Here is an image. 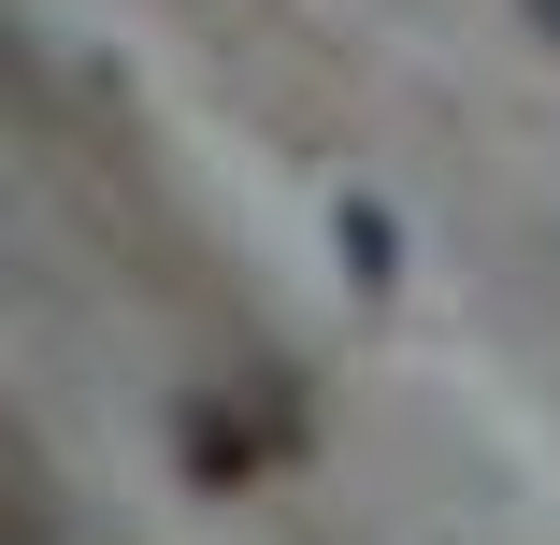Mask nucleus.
<instances>
[{"instance_id": "1", "label": "nucleus", "mask_w": 560, "mask_h": 545, "mask_svg": "<svg viewBox=\"0 0 560 545\" xmlns=\"http://www.w3.org/2000/svg\"><path fill=\"white\" fill-rule=\"evenodd\" d=\"M346 259H360V287H388V215L374 201H346Z\"/></svg>"}, {"instance_id": "2", "label": "nucleus", "mask_w": 560, "mask_h": 545, "mask_svg": "<svg viewBox=\"0 0 560 545\" xmlns=\"http://www.w3.org/2000/svg\"><path fill=\"white\" fill-rule=\"evenodd\" d=\"M532 29H546V44H560V0H532Z\"/></svg>"}]
</instances>
